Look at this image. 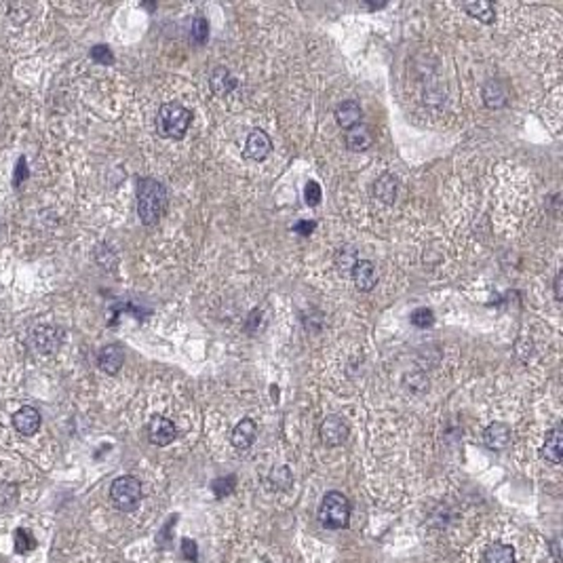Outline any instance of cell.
<instances>
[{
    "mask_svg": "<svg viewBox=\"0 0 563 563\" xmlns=\"http://www.w3.org/2000/svg\"><path fill=\"white\" fill-rule=\"evenodd\" d=\"M167 188L162 186L159 179L144 177L138 184V216L142 224L155 226L159 224L165 211H167Z\"/></svg>",
    "mask_w": 563,
    "mask_h": 563,
    "instance_id": "6da1fadb",
    "label": "cell"
},
{
    "mask_svg": "<svg viewBox=\"0 0 563 563\" xmlns=\"http://www.w3.org/2000/svg\"><path fill=\"white\" fill-rule=\"evenodd\" d=\"M319 523L327 530H344L350 523V502L340 491H327L319 504Z\"/></svg>",
    "mask_w": 563,
    "mask_h": 563,
    "instance_id": "7a4b0ae2",
    "label": "cell"
},
{
    "mask_svg": "<svg viewBox=\"0 0 563 563\" xmlns=\"http://www.w3.org/2000/svg\"><path fill=\"white\" fill-rule=\"evenodd\" d=\"M190 123H192V112L186 110L177 101L162 104L161 110H159L157 125H159V133L162 138H171V140L184 138L188 127H190Z\"/></svg>",
    "mask_w": 563,
    "mask_h": 563,
    "instance_id": "3957f363",
    "label": "cell"
},
{
    "mask_svg": "<svg viewBox=\"0 0 563 563\" xmlns=\"http://www.w3.org/2000/svg\"><path fill=\"white\" fill-rule=\"evenodd\" d=\"M110 498L116 504V508L133 511L142 500V483L131 475L118 477L110 485Z\"/></svg>",
    "mask_w": 563,
    "mask_h": 563,
    "instance_id": "277c9868",
    "label": "cell"
},
{
    "mask_svg": "<svg viewBox=\"0 0 563 563\" xmlns=\"http://www.w3.org/2000/svg\"><path fill=\"white\" fill-rule=\"evenodd\" d=\"M319 435H321L323 443L329 447L344 445L348 439V424L340 416H327L319 428Z\"/></svg>",
    "mask_w": 563,
    "mask_h": 563,
    "instance_id": "5b68a950",
    "label": "cell"
},
{
    "mask_svg": "<svg viewBox=\"0 0 563 563\" xmlns=\"http://www.w3.org/2000/svg\"><path fill=\"white\" fill-rule=\"evenodd\" d=\"M272 152V142L262 129H253L245 142V157L251 161H264Z\"/></svg>",
    "mask_w": 563,
    "mask_h": 563,
    "instance_id": "8992f818",
    "label": "cell"
},
{
    "mask_svg": "<svg viewBox=\"0 0 563 563\" xmlns=\"http://www.w3.org/2000/svg\"><path fill=\"white\" fill-rule=\"evenodd\" d=\"M483 441H485V445H487L489 450H494V452H502V450H506V447L511 445V441H513V430H511V426L504 424V422H491V424L485 428V433H483Z\"/></svg>",
    "mask_w": 563,
    "mask_h": 563,
    "instance_id": "52a82bcc",
    "label": "cell"
},
{
    "mask_svg": "<svg viewBox=\"0 0 563 563\" xmlns=\"http://www.w3.org/2000/svg\"><path fill=\"white\" fill-rule=\"evenodd\" d=\"M175 435H177L175 424L169 418H165V416H155L150 420V424H148V439L155 445H159V447H165V445L173 443Z\"/></svg>",
    "mask_w": 563,
    "mask_h": 563,
    "instance_id": "ba28073f",
    "label": "cell"
},
{
    "mask_svg": "<svg viewBox=\"0 0 563 563\" xmlns=\"http://www.w3.org/2000/svg\"><path fill=\"white\" fill-rule=\"evenodd\" d=\"M123 363H125V350H123V346H118V344H108V346H104V348L99 350L97 365H99V369L106 372L108 376L118 374L121 367H123Z\"/></svg>",
    "mask_w": 563,
    "mask_h": 563,
    "instance_id": "9c48e42d",
    "label": "cell"
},
{
    "mask_svg": "<svg viewBox=\"0 0 563 563\" xmlns=\"http://www.w3.org/2000/svg\"><path fill=\"white\" fill-rule=\"evenodd\" d=\"M352 281H355L359 291H372L376 287V283H378V270H376L374 262L359 260L352 266Z\"/></svg>",
    "mask_w": 563,
    "mask_h": 563,
    "instance_id": "30bf717a",
    "label": "cell"
},
{
    "mask_svg": "<svg viewBox=\"0 0 563 563\" xmlns=\"http://www.w3.org/2000/svg\"><path fill=\"white\" fill-rule=\"evenodd\" d=\"M62 342V331L49 325H40L34 329V346L43 352V355H51L60 348Z\"/></svg>",
    "mask_w": 563,
    "mask_h": 563,
    "instance_id": "8fae6325",
    "label": "cell"
},
{
    "mask_svg": "<svg viewBox=\"0 0 563 563\" xmlns=\"http://www.w3.org/2000/svg\"><path fill=\"white\" fill-rule=\"evenodd\" d=\"M540 458L551 462V464H559L563 458V433L559 426L551 428L547 433L545 445L540 447Z\"/></svg>",
    "mask_w": 563,
    "mask_h": 563,
    "instance_id": "7c38bea8",
    "label": "cell"
},
{
    "mask_svg": "<svg viewBox=\"0 0 563 563\" xmlns=\"http://www.w3.org/2000/svg\"><path fill=\"white\" fill-rule=\"evenodd\" d=\"M361 118H363V110H361L359 101H355V99H346L335 108V121L346 131L361 125Z\"/></svg>",
    "mask_w": 563,
    "mask_h": 563,
    "instance_id": "4fadbf2b",
    "label": "cell"
},
{
    "mask_svg": "<svg viewBox=\"0 0 563 563\" xmlns=\"http://www.w3.org/2000/svg\"><path fill=\"white\" fill-rule=\"evenodd\" d=\"M374 144V133L367 125H357L346 131V148L352 152H365Z\"/></svg>",
    "mask_w": 563,
    "mask_h": 563,
    "instance_id": "5bb4252c",
    "label": "cell"
},
{
    "mask_svg": "<svg viewBox=\"0 0 563 563\" xmlns=\"http://www.w3.org/2000/svg\"><path fill=\"white\" fill-rule=\"evenodd\" d=\"M13 426L17 428V433L30 437L40 428V413L34 407H21L15 416H13Z\"/></svg>",
    "mask_w": 563,
    "mask_h": 563,
    "instance_id": "9a60e30c",
    "label": "cell"
},
{
    "mask_svg": "<svg viewBox=\"0 0 563 563\" xmlns=\"http://www.w3.org/2000/svg\"><path fill=\"white\" fill-rule=\"evenodd\" d=\"M255 437H257V426L251 418H243L241 422L235 426L233 430V445L239 450V452H245L249 450L253 443H255Z\"/></svg>",
    "mask_w": 563,
    "mask_h": 563,
    "instance_id": "2e32d148",
    "label": "cell"
},
{
    "mask_svg": "<svg viewBox=\"0 0 563 563\" xmlns=\"http://www.w3.org/2000/svg\"><path fill=\"white\" fill-rule=\"evenodd\" d=\"M209 84H211V89H213L218 95H228L233 89H237L239 81L233 77V72H230V70H226V68L218 66V68H216V70L209 74Z\"/></svg>",
    "mask_w": 563,
    "mask_h": 563,
    "instance_id": "e0dca14e",
    "label": "cell"
},
{
    "mask_svg": "<svg viewBox=\"0 0 563 563\" xmlns=\"http://www.w3.org/2000/svg\"><path fill=\"white\" fill-rule=\"evenodd\" d=\"M374 196L378 201H382L384 205H393L397 199V179L391 173L380 175L376 182V188H374Z\"/></svg>",
    "mask_w": 563,
    "mask_h": 563,
    "instance_id": "ac0fdd59",
    "label": "cell"
},
{
    "mask_svg": "<svg viewBox=\"0 0 563 563\" xmlns=\"http://www.w3.org/2000/svg\"><path fill=\"white\" fill-rule=\"evenodd\" d=\"M483 563H517L515 549L511 545L494 542L485 549L483 553Z\"/></svg>",
    "mask_w": 563,
    "mask_h": 563,
    "instance_id": "d6986e66",
    "label": "cell"
},
{
    "mask_svg": "<svg viewBox=\"0 0 563 563\" xmlns=\"http://www.w3.org/2000/svg\"><path fill=\"white\" fill-rule=\"evenodd\" d=\"M462 9H464V11H467L471 17L479 19L481 23H494V19H496V9H494V4H491V2H487V0L464 2V4H462Z\"/></svg>",
    "mask_w": 563,
    "mask_h": 563,
    "instance_id": "ffe728a7",
    "label": "cell"
},
{
    "mask_svg": "<svg viewBox=\"0 0 563 563\" xmlns=\"http://www.w3.org/2000/svg\"><path fill=\"white\" fill-rule=\"evenodd\" d=\"M209 38V21L203 15H196L192 19V40L196 45H205Z\"/></svg>",
    "mask_w": 563,
    "mask_h": 563,
    "instance_id": "44dd1931",
    "label": "cell"
},
{
    "mask_svg": "<svg viewBox=\"0 0 563 563\" xmlns=\"http://www.w3.org/2000/svg\"><path fill=\"white\" fill-rule=\"evenodd\" d=\"M36 547V540L30 536V532L26 528H19L15 532V551L17 553H30Z\"/></svg>",
    "mask_w": 563,
    "mask_h": 563,
    "instance_id": "7402d4cb",
    "label": "cell"
},
{
    "mask_svg": "<svg viewBox=\"0 0 563 563\" xmlns=\"http://www.w3.org/2000/svg\"><path fill=\"white\" fill-rule=\"evenodd\" d=\"M409 319H411V325H416V327H420V329H426V327L433 325L435 315H433V311H428V308H416V311L411 313Z\"/></svg>",
    "mask_w": 563,
    "mask_h": 563,
    "instance_id": "603a6c76",
    "label": "cell"
},
{
    "mask_svg": "<svg viewBox=\"0 0 563 563\" xmlns=\"http://www.w3.org/2000/svg\"><path fill=\"white\" fill-rule=\"evenodd\" d=\"M235 485H237V479L230 475V477H220V479H216L211 487H213V494H216L218 498H224V496H228V494L235 491Z\"/></svg>",
    "mask_w": 563,
    "mask_h": 563,
    "instance_id": "cb8c5ba5",
    "label": "cell"
},
{
    "mask_svg": "<svg viewBox=\"0 0 563 563\" xmlns=\"http://www.w3.org/2000/svg\"><path fill=\"white\" fill-rule=\"evenodd\" d=\"M91 57H93L97 64H104V66L114 64V55H112L110 47H106V45H95V47L91 49Z\"/></svg>",
    "mask_w": 563,
    "mask_h": 563,
    "instance_id": "d4e9b609",
    "label": "cell"
},
{
    "mask_svg": "<svg viewBox=\"0 0 563 563\" xmlns=\"http://www.w3.org/2000/svg\"><path fill=\"white\" fill-rule=\"evenodd\" d=\"M17 500V485L0 481V506H11Z\"/></svg>",
    "mask_w": 563,
    "mask_h": 563,
    "instance_id": "484cf974",
    "label": "cell"
},
{
    "mask_svg": "<svg viewBox=\"0 0 563 563\" xmlns=\"http://www.w3.org/2000/svg\"><path fill=\"white\" fill-rule=\"evenodd\" d=\"M321 186L317 182H308L306 188H304V201H306V205L317 207L321 203Z\"/></svg>",
    "mask_w": 563,
    "mask_h": 563,
    "instance_id": "4316f807",
    "label": "cell"
},
{
    "mask_svg": "<svg viewBox=\"0 0 563 563\" xmlns=\"http://www.w3.org/2000/svg\"><path fill=\"white\" fill-rule=\"evenodd\" d=\"M182 553H184V557H186V559H190V562H196V559H199V549H196V542H194V540H190V538H184V540H182Z\"/></svg>",
    "mask_w": 563,
    "mask_h": 563,
    "instance_id": "83f0119b",
    "label": "cell"
},
{
    "mask_svg": "<svg viewBox=\"0 0 563 563\" xmlns=\"http://www.w3.org/2000/svg\"><path fill=\"white\" fill-rule=\"evenodd\" d=\"M315 222H311V220H304V222H300V224H296L291 230L294 233H298V235H302V237H311V233L315 230Z\"/></svg>",
    "mask_w": 563,
    "mask_h": 563,
    "instance_id": "f1b7e54d",
    "label": "cell"
},
{
    "mask_svg": "<svg viewBox=\"0 0 563 563\" xmlns=\"http://www.w3.org/2000/svg\"><path fill=\"white\" fill-rule=\"evenodd\" d=\"M26 175H28V169H26V159L21 157V159H19V165H17V171H15V184H21Z\"/></svg>",
    "mask_w": 563,
    "mask_h": 563,
    "instance_id": "f546056e",
    "label": "cell"
},
{
    "mask_svg": "<svg viewBox=\"0 0 563 563\" xmlns=\"http://www.w3.org/2000/svg\"><path fill=\"white\" fill-rule=\"evenodd\" d=\"M562 279H563V274H562V272H557V277H555V285H553V287H555V300H557V302H562V300H563Z\"/></svg>",
    "mask_w": 563,
    "mask_h": 563,
    "instance_id": "4dcf8cb0",
    "label": "cell"
}]
</instances>
